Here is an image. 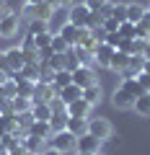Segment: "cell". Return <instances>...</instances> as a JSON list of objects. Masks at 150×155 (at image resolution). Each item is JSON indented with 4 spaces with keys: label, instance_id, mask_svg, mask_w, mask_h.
<instances>
[{
    "label": "cell",
    "instance_id": "cell-1",
    "mask_svg": "<svg viewBox=\"0 0 150 155\" xmlns=\"http://www.w3.org/2000/svg\"><path fill=\"white\" fill-rule=\"evenodd\" d=\"M88 134H93L96 140L106 142V140H111V134H114V127H111V122L104 119V116H96V119L88 116Z\"/></svg>",
    "mask_w": 150,
    "mask_h": 155
},
{
    "label": "cell",
    "instance_id": "cell-2",
    "mask_svg": "<svg viewBox=\"0 0 150 155\" xmlns=\"http://www.w3.org/2000/svg\"><path fill=\"white\" fill-rule=\"evenodd\" d=\"M52 13H55V5H49V3H39V5L26 3L23 11H21V16L26 18V21H49Z\"/></svg>",
    "mask_w": 150,
    "mask_h": 155
},
{
    "label": "cell",
    "instance_id": "cell-3",
    "mask_svg": "<svg viewBox=\"0 0 150 155\" xmlns=\"http://www.w3.org/2000/svg\"><path fill=\"white\" fill-rule=\"evenodd\" d=\"M75 140H78L75 134H70L67 129H62V132H55L49 137V147H55L57 153L65 155V153H70V150H75Z\"/></svg>",
    "mask_w": 150,
    "mask_h": 155
},
{
    "label": "cell",
    "instance_id": "cell-4",
    "mask_svg": "<svg viewBox=\"0 0 150 155\" xmlns=\"http://www.w3.org/2000/svg\"><path fill=\"white\" fill-rule=\"evenodd\" d=\"M101 140H96L93 134H88L85 132L83 137H78L75 140V150H78V155H96V153H101Z\"/></svg>",
    "mask_w": 150,
    "mask_h": 155
},
{
    "label": "cell",
    "instance_id": "cell-5",
    "mask_svg": "<svg viewBox=\"0 0 150 155\" xmlns=\"http://www.w3.org/2000/svg\"><path fill=\"white\" fill-rule=\"evenodd\" d=\"M21 31V16H16V13H8V16H3L0 18V36L3 39H11V36H16V34Z\"/></svg>",
    "mask_w": 150,
    "mask_h": 155
},
{
    "label": "cell",
    "instance_id": "cell-6",
    "mask_svg": "<svg viewBox=\"0 0 150 155\" xmlns=\"http://www.w3.org/2000/svg\"><path fill=\"white\" fill-rule=\"evenodd\" d=\"M67 16H70V23H72V26L85 28V21H88L91 11L83 5V3H75V5H70V8H67Z\"/></svg>",
    "mask_w": 150,
    "mask_h": 155
},
{
    "label": "cell",
    "instance_id": "cell-7",
    "mask_svg": "<svg viewBox=\"0 0 150 155\" xmlns=\"http://www.w3.org/2000/svg\"><path fill=\"white\" fill-rule=\"evenodd\" d=\"M72 83L80 85V88H88V85H93V83H96V72H93V67L80 65L78 70L72 72Z\"/></svg>",
    "mask_w": 150,
    "mask_h": 155
},
{
    "label": "cell",
    "instance_id": "cell-8",
    "mask_svg": "<svg viewBox=\"0 0 150 155\" xmlns=\"http://www.w3.org/2000/svg\"><path fill=\"white\" fill-rule=\"evenodd\" d=\"M67 21H70L67 8H55V13H52L49 21H47V31H49V34H60V28L65 26Z\"/></svg>",
    "mask_w": 150,
    "mask_h": 155
},
{
    "label": "cell",
    "instance_id": "cell-9",
    "mask_svg": "<svg viewBox=\"0 0 150 155\" xmlns=\"http://www.w3.org/2000/svg\"><path fill=\"white\" fill-rule=\"evenodd\" d=\"M5 60H8V72H21V67L26 65V60H23V52H21V47L5 49Z\"/></svg>",
    "mask_w": 150,
    "mask_h": 155
},
{
    "label": "cell",
    "instance_id": "cell-10",
    "mask_svg": "<svg viewBox=\"0 0 150 155\" xmlns=\"http://www.w3.org/2000/svg\"><path fill=\"white\" fill-rule=\"evenodd\" d=\"M31 119H36V122H49L52 119V109L47 101H31Z\"/></svg>",
    "mask_w": 150,
    "mask_h": 155
},
{
    "label": "cell",
    "instance_id": "cell-11",
    "mask_svg": "<svg viewBox=\"0 0 150 155\" xmlns=\"http://www.w3.org/2000/svg\"><path fill=\"white\" fill-rule=\"evenodd\" d=\"M111 104L117 106V109H124V111L135 109V96H129L124 88H117L114 93H111Z\"/></svg>",
    "mask_w": 150,
    "mask_h": 155
},
{
    "label": "cell",
    "instance_id": "cell-12",
    "mask_svg": "<svg viewBox=\"0 0 150 155\" xmlns=\"http://www.w3.org/2000/svg\"><path fill=\"white\" fill-rule=\"evenodd\" d=\"M44 145H47V140H42V137H36V134H23V150H26L28 155H39L42 150H44Z\"/></svg>",
    "mask_w": 150,
    "mask_h": 155
},
{
    "label": "cell",
    "instance_id": "cell-13",
    "mask_svg": "<svg viewBox=\"0 0 150 155\" xmlns=\"http://www.w3.org/2000/svg\"><path fill=\"white\" fill-rule=\"evenodd\" d=\"M111 54H114V49H111L109 44H98V47L93 49V62H96L98 67H106V70H109Z\"/></svg>",
    "mask_w": 150,
    "mask_h": 155
},
{
    "label": "cell",
    "instance_id": "cell-14",
    "mask_svg": "<svg viewBox=\"0 0 150 155\" xmlns=\"http://www.w3.org/2000/svg\"><path fill=\"white\" fill-rule=\"evenodd\" d=\"M142 70H145V57H142V54H135V57H129L127 70L122 72V78H137Z\"/></svg>",
    "mask_w": 150,
    "mask_h": 155
},
{
    "label": "cell",
    "instance_id": "cell-15",
    "mask_svg": "<svg viewBox=\"0 0 150 155\" xmlns=\"http://www.w3.org/2000/svg\"><path fill=\"white\" fill-rule=\"evenodd\" d=\"M60 36L65 39L70 47H78V44H80V28H78V26H72L70 21H67L65 26L60 28Z\"/></svg>",
    "mask_w": 150,
    "mask_h": 155
},
{
    "label": "cell",
    "instance_id": "cell-16",
    "mask_svg": "<svg viewBox=\"0 0 150 155\" xmlns=\"http://www.w3.org/2000/svg\"><path fill=\"white\" fill-rule=\"evenodd\" d=\"M28 134H36V137H42V140L49 142V137H52L55 132H52L49 122H36V119H31V124H28Z\"/></svg>",
    "mask_w": 150,
    "mask_h": 155
},
{
    "label": "cell",
    "instance_id": "cell-17",
    "mask_svg": "<svg viewBox=\"0 0 150 155\" xmlns=\"http://www.w3.org/2000/svg\"><path fill=\"white\" fill-rule=\"evenodd\" d=\"M67 114H70V116H80V119H88L91 104L83 101V98H78V101H72V104H67Z\"/></svg>",
    "mask_w": 150,
    "mask_h": 155
},
{
    "label": "cell",
    "instance_id": "cell-18",
    "mask_svg": "<svg viewBox=\"0 0 150 155\" xmlns=\"http://www.w3.org/2000/svg\"><path fill=\"white\" fill-rule=\"evenodd\" d=\"M127 62H129V54H127V52L114 49L111 62H109V70H114V72H124V70H127Z\"/></svg>",
    "mask_w": 150,
    "mask_h": 155
},
{
    "label": "cell",
    "instance_id": "cell-19",
    "mask_svg": "<svg viewBox=\"0 0 150 155\" xmlns=\"http://www.w3.org/2000/svg\"><path fill=\"white\" fill-rule=\"evenodd\" d=\"M60 96L65 104H72V101H78V98H83V88L80 85H75V83H70V85H65V88H60Z\"/></svg>",
    "mask_w": 150,
    "mask_h": 155
},
{
    "label": "cell",
    "instance_id": "cell-20",
    "mask_svg": "<svg viewBox=\"0 0 150 155\" xmlns=\"http://www.w3.org/2000/svg\"><path fill=\"white\" fill-rule=\"evenodd\" d=\"M67 132L75 134V137H83L88 132V119H80V116H70L67 119Z\"/></svg>",
    "mask_w": 150,
    "mask_h": 155
},
{
    "label": "cell",
    "instance_id": "cell-21",
    "mask_svg": "<svg viewBox=\"0 0 150 155\" xmlns=\"http://www.w3.org/2000/svg\"><path fill=\"white\" fill-rule=\"evenodd\" d=\"M21 52H23V60H26V62H39V49H36V44H34V39H31V36L23 39Z\"/></svg>",
    "mask_w": 150,
    "mask_h": 155
},
{
    "label": "cell",
    "instance_id": "cell-22",
    "mask_svg": "<svg viewBox=\"0 0 150 155\" xmlns=\"http://www.w3.org/2000/svg\"><path fill=\"white\" fill-rule=\"evenodd\" d=\"M101 98H104V91H101L98 83H93V85H88V88H83V101H88L91 106L101 104Z\"/></svg>",
    "mask_w": 150,
    "mask_h": 155
},
{
    "label": "cell",
    "instance_id": "cell-23",
    "mask_svg": "<svg viewBox=\"0 0 150 155\" xmlns=\"http://www.w3.org/2000/svg\"><path fill=\"white\" fill-rule=\"evenodd\" d=\"M67 119H70V114H67V111L52 114V119H49V127H52V132H62V129H67Z\"/></svg>",
    "mask_w": 150,
    "mask_h": 155
},
{
    "label": "cell",
    "instance_id": "cell-24",
    "mask_svg": "<svg viewBox=\"0 0 150 155\" xmlns=\"http://www.w3.org/2000/svg\"><path fill=\"white\" fill-rule=\"evenodd\" d=\"M23 80H31V83H39V62H26L21 67Z\"/></svg>",
    "mask_w": 150,
    "mask_h": 155
},
{
    "label": "cell",
    "instance_id": "cell-25",
    "mask_svg": "<svg viewBox=\"0 0 150 155\" xmlns=\"http://www.w3.org/2000/svg\"><path fill=\"white\" fill-rule=\"evenodd\" d=\"M16 85H18V91H16L18 98H28V101H34V91H36V83H31V80H21V83H16Z\"/></svg>",
    "mask_w": 150,
    "mask_h": 155
},
{
    "label": "cell",
    "instance_id": "cell-26",
    "mask_svg": "<svg viewBox=\"0 0 150 155\" xmlns=\"http://www.w3.org/2000/svg\"><path fill=\"white\" fill-rule=\"evenodd\" d=\"M148 8H142L140 3H127V21L129 23H140V18L145 16Z\"/></svg>",
    "mask_w": 150,
    "mask_h": 155
},
{
    "label": "cell",
    "instance_id": "cell-27",
    "mask_svg": "<svg viewBox=\"0 0 150 155\" xmlns=\"http://www.w3.org/2000/svg\"><path fill=\"white\" fill-rule=\"evenodd\" d=\"M72 54H75V60H78L80 65H85V67L93 65V52L85 49V47H72Z\"/></svg>",
    "mask_w": 150,
    "mask_h": 155
},
{
    "label": "cell",
    "instance_id": "cell-28",
    "mask_svg": "<svg viewBox=\"0 0 150 155\" xmlns=\"http://www.w3.org/2000/svg\"><path fill=\"white\" fill-rule=\"evenodd\" d=\"M119 88H124L127 91L129 96H135V98H137V96H142L145 91L140 88V83H137V78H122V85H119Z\"/></svg>",
    "mask_w": 150,
    "mask_h": 155
},
{
    "label": "cell",
    "instance_id": "cell-29",
    "mask_svg": "<svg viewBox=\"0 0 150 155\" xmlns=\"http://www.w3.org/2000/svg\"><path fill=\"white\" fill-rule=\"evenodd\" d=\"M132 111H137L140 116H150V93L137 96V98H135V109H132Z\"/></svg>",
    "mask_w": 150,
    "mask_h": 155
},
{
    "label": "cell",
    "instance_id": "cell-30",
    "mask_svg": "<svg viewBox=\"0 0 150 155\" xmlns=\"http://www.w3.org/2000/svg\"><path fill=\"white\" fill-rule=\"evenodd\" d=\"M70 83H72V72H70V70H57V72H55V80H52V85H55L57 91L65 88V85H70Z\"/></svg>",
    "mask_w": 150,
    "mask_h": 155
},
{
    "label": "cell",
    "instance_id": "cell-31",
    "mask_svg": "<svg viewBox=\"0 0 150 155\" xmlns=\"http://www.w3.org/2000/svg\"><path fill=\"white\" fill-rule=\"evenodd\" d=\"M70 49H72V47L67 44L60 34H55V36H52V52H55V54H67Z\"/></svg>",
    "mask_w": 150,
    "mask_h": 155
},
{
    "label": "cell",
    "instance_id": "cell-32",
    "mask_svg": "<svg viewBox=\"0 0 150 155\" xmlns=\"http://www.w3.org/2000/svg\"><path fill=\"white\" fill-rule=\"evenodd\" d=\"M13 101V114H28V111H31V101L28 98H11Z\"/></svg>",
    "mask_w": 150,
    "mask_h": 155
},
{
    "label": "cell",
    "instance_id": "cell-33",
    "mask_svg": "<svg viewBox=\"0 0 150 155\" xmlns=\"http://www.w3.org/2000/svg\"><path fill=\"white\" fill-rule=\"evenodd\" d=\"M47 31V21H28V31H26V36H39V34H44Z\"/></svg>",
    "mask_w": 150,
    "mask_h": 155
},
{
    "label": "cell",
    "instance_id": "cell-34",
    "mask_svg": "<svg viewBox=\"0 0 150 155\" xmlns=\"http://www.w3.org/2000/svg\"><path fill=\"white\" fill-rule=\"evenodd\" d=\"M111 18L119 23L127 21V3H114V11H111Z\"/></svg>",
    "mask_w": 150,
    "mask_h": 155
},
{
    "label": "cell",
    "instance_id": "cell-35",
    "mask_svg": "<svg viewBox=\"0 0 150 155\" xmlns=\"http://www.w3.org/2000/svg\"><path fill=\"white\" fill-rule=\"evenodd\" d=\"M52 36H55V34H49V31L39 34V36H34V44H36V49H47V47H52Z\"/></svg>",
    "mask_w": 150,
    "mask_h": 155
},
{
    "label": "cell",
    "instance_id": "cell-36",
    "mask_svg": "<svg viewBox=\"0 0 150 155\" xmlns=\"http://www.w3.org/2000/svg\"><path fill=\"white\" fill-rule=\"evenodd\" d=\"M104 44H109L111 49H119V44H122V34H119V31L106 34V41H104Z\"/></svg>",
    "mask_w": 150,
    "mask_h": 155
},
{
    "label": "cell",
    "instance_id": "cell-37",
    "mask_svg": "<svg viewBox=\"0 0 150 155\" xmlns=\"http://www.w3.org/2000/svg\"><path fill=\"white\" fill-rule=\"evenodd\" d=\"M119 34H122V39H135V23H129V21L119 23Z\"/></svg>",
    "mask_w": 150,
    "mask_h": 155
},
{
    "label": "cell",
    "instance_id": "cell-38",
    "mask_svg": "<svg viewBox=\"0 0 150 155\" xmlns=\"http://www.w3.org/2000/svg\"><path fill=\"white\" fill-rule=\"evenodd\" d=\"M3 91H5V98H16V91H18L16 80H13V78H8L5 83H3Z\"/></svg>",
    "mask_w": 150,
    "mask_h": 155
},
{
    "label": "cell",
    "instance_id": "cell-39",
    "mask_svg": "<svg viewBox=\"0 0 150 155\" xmlns=\"http://www.w3.org/2000/svg\"><path fill=\"white\" fill-rule=\"evenodd\" d=\"M78 67H80V62L75 60V54H72V49H70V52H67V54H65V70L75 72V70H78Z\"/></svg>",
    "mask_w": 150,
    "mask_h": 155
},
{
    "label": "cell",
    "instance_id": "cell-40",
    "mask_svg": "<svg viewBox=\"0 0 150 155\" xmlns=\"http://www.w3.org/2000/svg\"><path fill=\"white\" fill-rule=\"evenodd\" d=\"M49 109H52V114H60V111H67V104L60 98V96H57V98L49 101Z\"/></svg>",
    "mask_w": 150,
    "mask_h": 155
},
{
    "label": "cell",
    "instance_id": "cell-41",
    "mask_svg": "<svg viewBox=\"0 0 150 155\" xmlns=\"http://www.w3.org/2000/svg\"><path fill=\"white\" fill-rule=\"evenodd\" d=\"M106 3H109V0H83V5L88 8V11H93V13H96V11H101Z\"/></svg>",
    "mask_w": 150,
    "mask_h": 155
},
{
    "label": "cell",
    "instance_id": "cell-42",
    "mask_svg": "<svg viewBox=\"0 0 150 155\" xmlns=\"http://www.w3.org/2000/svg\"><path fill=\"white\" fill-rule=\"evenodd\" d=\"M91 36H93L96 41H98V44H104V41H106V28H104V26H96V28H91Z\"/></svg>",
    "mask_w": 150,
    "mask_h": 155
},
{
    "label": "cell",
    "instance_id": "cell-43",
    "mask_svg": "<svg viewBox=\"0 0 150 155\" xmlns=\"http://www.w3.org/2000/svg\"><path fill=\"white\" fill-rule=\"evenodd\" d=\"M137 83H140V88H142L145 93H150V75H148V72H140V75H137Z\"/></svg>",
    "mask_w": 150,
    "mask_h": 155
},
{
    "label": "cell",
    "instance_id": "cell-44",
    "mask_svg": "<svg viewBox=\"0 0 150 155\" xmlns=\"http://www.w3.org/2000/svg\"><path fill=\"white\" fill-rule=\"evenodd\" d=\"M101 26L106 28V34H111V31H119V21H114V18H104V23Z\"/></svg>",
    "mask_w": 150,
    "mask_h": 155
},
{
    "label": "cell",
    "instance_id": "cell-45",
    "mask_svg": "<svg viewBox=\"0 0 150 155\" xmlns=\"http://www.w3.org/2000/svg\"><path fill=\"white\" fill-rule=\"evenodd\" d=\"M8 119H11V114H0V137L11 132V129H8Z\"/></svg>",
    "mask_w": 150,
    "mask_h": 155
},
{
    "label": "cell",
    "instance_id": "cell-46",
    "mask_svg": "<svg viewBox=\"0 0 150 155\" xmlns=\"http://www.w3.org/2000/svg\"><path fill=\"white\" fill-rule=\"evenodd\" d=\"M111 11H114V3H106L104 8H101V11H96L101 16V21H104V18H111Z\"/></svg>",
    "mask_w": 150,
    "mask_h": 155
},
{
    "label": "cell",
    "instance_id": "cell-47",
    "mask_svg": "<svg viewBox=\"0 0 150 155\" xmlns=\"http://www.w3.org/2000/svg\"><path fill=\"white\" fill-rule=\"evenodd\" d=\"M8 13H11V5H8L5 0H0V18H3V16H8Z\"/></svg>",
    "mask_w": 150,
    "mask_h": 155
},
{
    "label": "cell",
    "instance_id": "cell-48",
    "mask_svg": "<svg viewBox=\"0 0 150 155\" xmlns=\"http://www.w3.org/2000/svg\"><path fill=\"white\" fill-rule=\"evenodd\" d=\"M57 5L60 8H70V5H75V0H57Z\"/></svg>",
    "mask_w": 150,
    "mask_h": 155
},
{
    "label": "cell",
    "instance_id": "cell-49",
    "mask_svg": "<svg viewBox=\"0 0 150 155\" xmlns=\"http://www.w3.org/2000/svg\"><path fill=\"white\" fill-rule=\"evenodd\" d=\"M8 78H11V72H8V70H3V67H0V85H3V83H5V80H8Z\"/></svg>",
    "mask_w": 150,
    "mask_h": 155
},
{
    "label": "cell",
    "instance_id": "cell-50",
    "mask_svg": "<svg viewBox=\"0 0 150 155\" xmlns=\"http://www.w3.org/2000/svg\"><path fill=\"white\" fill-rule=\"evenodd\" d=\"M39 155H62V153H57V150L55 147H44V150H42V153Z\"/></svg>",
    "mask_w": 150,
    "mask_h": 155
},
{
    "label": "cell",
    "instance_id": "cell-51",
    "mask_svg": "<svg viewBox=\"0 0 150 155\" xmlns=\"http://www.w3.org/2000/svg\"><path fill=\"white\" fill-rule=\"evenodd\" d=\"M0 67H3V70H8V60H5V52H0Z\"/></svg>",
    "mask_w": 150,
    "mask_h": 155
},
{
    "label": "cell",
    "instance_id": "cell-52",
    "mask_svg": "<svg viewBox=\"0 0 150 155\" xmlns=\"http://www.w3.org/2000/svg\"><path fill=\"white\" fill-rule=\"evenodd\" d=\"M142 57H145V60H150V39L145 41V52H142Z\"/></svg>",
    "mask_w": 150,
    "mask_h": 155
},
{
    "label": "cell",
    "instance_id": "cell-53",
    "mask_svg": "<svg viewBox=\"0 0 150 155\" xmlns=\"http://www.w3.org/2000/svg\"><path fill=\"white\" fill-rule=\"evenodd\" d=\"M0 155H11V153H8V147L3 145V140H0Z\"/></svg>",
    "mask_w": 150,
    "mask_h": 155
},
{
    "label": "cell",
    "instance_id": "cell-54",
    "mask_svg": "<svg viewBox=\"0 0 150 155\" xmlns=\"http://www.w3.org/2000/svg\"><path fill=\"white\" fill-rule=\"evenodd\" d=\"M142 72H148V75H150V60H145V70Z\"/></svg>",
    "mask_w": 150,
    "mask_h": 155
},
{
    "label": "cell",
    "instance_id": "cell-55",
    "mask_svg": "<svg viewBox=\"0 0 150 155\" xmlns=\"http://www.w3.org/2000/svg\"><path fill=\"white\" fill-rule=\"evenodd\" d=\"M26 3H31V5H39V3H47V0H26Z\"/></svg>",
    "mask_w": 150,
    "mask_h": 155
},
{
    "label": "cell",
    "instance_id": "cell-56",
    "mask_svg": "<svg viewBox=\"0 0 150 155\" xmlns=\"http://www.w3.org/2000/svg\"><path fill=\"white\" fill-rule=\"evenodd\" d=\"M0 101H5V91H3V85H0Z\"/></svg>",
    "mask_w": 150,
    "mask_h": 155
},
{
    "label": "cell",
    "instance_id": "cell-57",
    "mask_svg": "<svg viewBox=\"0 0 150 155\" xmlns=\"http://www.w3.org/2000/svg\"><path fill=\"white\" fill-rule=\"evenodd\" d=\"M47 3H49V5H55V8H60V5H57V0H47Z\"/></svg>",
    "mask_w": 150,
    "mask_h": 155
},
{
    "label": "cell",
    "instance_id": "cell-58",
    "mask_svg": "<svg viewBox=\"0 0 150 155\" xmlns=\"http://www.w3.org/2000/svg\"><path fill=\"white\" fill-rule=\"evenodd\" d=\"M148 11H150V8H148Z\"/></svg>",
    "mask_w": 150,
    "mask_h": 155
}]
</instances>
